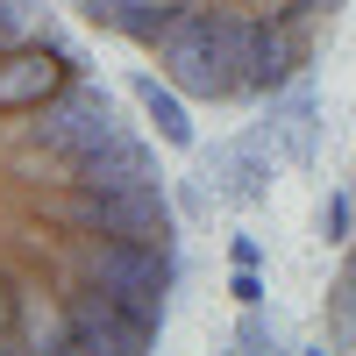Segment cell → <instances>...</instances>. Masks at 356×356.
Wrapping results in <instances>:
<instances>
[{"label":"cell","instance_id":"6da1fadb","mask_svg":"<svg viewBox=\"0 0 356 356\" xmlns=\"http://www.w3.org/2000/svg\"><path fill=\"white\" fill-rule=\"evenodd\" d=\"M178 207L57 8L0 0V356L157 349Z\"/></svg>","mask_w":356,"mask_h":356},{"label":"cell","instance_id":"7a4b0ae2","mask_svg":"<svg viewBox=\"0 0 356 356\" xmlns=\"http://www.w3.org/2000/svg\"><path fill=\"white\" fill-rule=\"evenodd\" d=\"M86 29L129 43L200 107H264L307 79L349 0H57Z\"/></svg>","mask_w":356,"mask_h":356},{"label":"cell","instance_id":"3957f363","mask_svg":"<svg viewBox=\"0 0 356 356\" xmlns=\"http://www.w3.org/2000/svg\"><path fill=\"white\" fill-rule=\"evenodd\" d=\"M278 178V150L264 136H228L214 150H200V186L214 193L221 207H257Z\"/></svg>","mask_w":356,"mask_h":356},{"label":"cell","instance_id":"277c9868","mask_svg":"<svg viewBox=\"0 0 356 356\" xmlns=\"http://www.w3.org/2000/svg\"><path fill=\"white\" fill-rule=\"evenodd\" d=\"M257 136L271 143L285 164H300V171L314 164V150H321V93H314V72H307V79H292V86H278V93L264 100Z\"/></svg>","mask_w":356,"mask_h":356},{"label":"cell","instance_id":"5b68a950","mask_svg":"<svg viewBox=\"0 0 356 356\" xmlns=\"http://www.w3.org/2000/svg\"><path fill=\"white\" fill-rule=\"evenodd\" d=\"M129 93H136V107H143V114H150V129H157L164 150H193V114H186V93H178L164 72H136V79H129Z\"/></svg>","mask_w":356,"mask_h":356},{"label":"cell","instance_id":"8992f818","mask_svg":"<svg viewBox=\"0 0 356 356\" xmlns=\"http://www.w3.org/2000/svg\"><path fill=\"white\" fill-rule=\"evenodd\" d=\"M349 200H356V164H349ZM321 328H328L335 349H356V221H349V235H342V264H335L328 307H321Z\"/></svg>","mask_w":356,"mask_h":356},{"label":"cell","instance_id":"52a82bcc","mask_svg":"<svg viewBox=\"0 0 356 356\" xmlns=\"http://www.w3.org/2000/svg\"><path fill=\"white\" fill-rule=\"evenodd\" d=\"M349 221H356V200H349V186H342V193H328V200H321V214H314V228H321V243H335V250H342V235H349Z\"/></svg>","mask_w":356,"mask_h":356},{"label":"cell","instance_id":"ba28073f","mask_svg":"<svg viewBox=\"0 0 356 356\" xmlns=\"http://www.w3.org/2000/svg\"><path fill=\"white\" fill-rule=\"evenodd\" d=\"M235 342H243V349H271V328H264L257 314H243V321H235Z\"/></svg>","mask_w":356,"mask_h":356}]
</instances>
